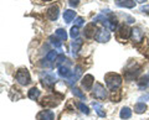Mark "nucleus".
<instances>
[{"instance_id": "nucleus-1", "label": "nucleus", "mask_w": 149, "mask_h": 120, "mask_svg": "<svg viewBox=\"0 0 149 120\" xmlns=\"http://www.w3.org/2000/svg\"><path fill=\"white\" fill-rule=\"evenodd\" d=\"M104 12L107 14V16H104V14H102V15H98L96 17L95 21L101 20V22L104 25V27H107V29L111 30V31H113L116 29V19H114V16L112 15L109 10H106Z\"/></svg>"}, {"instance_id": "nucleus-2", "label": "nucleus", "mask_w": 149, "mask_h": 120, "mask_svg": "<svg viewBox=\"0 0 149 120\" xmlns=\"http://www.w3.org/2000/svg\"><path fill=\"white\" fill-rule=\"evenodd\" d=\"M104 79H106L107 87H108L111 90L118 89L120 84H122V77L117 74V73H108V74H106Z\"/></svg>"}, {"instance_id": "nucleus-3", "label": "nucleus", "mask_w": 149, "mask_h": 120, "mask_svg": "<svg viewBox=\"0 0 149 120\" xmlns=\"http://www.w3.org/2000/svg\"><path fill=\"white\" fill-rule=\"evenodd\" d=\"M15 78L21 86H27L30 83V74L27 72V70H19L16 72Z\"/></svg>"}, {"instance_id": "nucleus-4", "label": "nucleus", "mask_w": 149, "mask_h": 120, "mask_svg": "<svg viewBox=\"0 0 149 120\" xmlns=\"http://www.w3.org/2000/svg\"><path fill=\"white\" fill-rule=\"evenodd\" d=\"M41 81H42V84L46 87H52L56 82H57V78L54 73L51 72H44L41 74Z\"/></svg>"}, {"instance_id": "nucleus-5", "label": "nucleus", "mask_w": 149, "mask_h": 120, "mask_svg": "<svg viewBox=\"0 0 149 120\" xmlns=\"http://www.w3.org/2000/svg\"><path fill=\"white\" fill-rule=\"evenodd\" d=\"M93 95L97 99H104L108 97V93H107V90L104 89V87L101 83H96L95 88H93Z\"/></svg>"}, {"instance_id": "nucleus-6", "label": "nucleus", "mask_w": 149, "mask_h": 120, "mask_svg": "<svg viewBox=\"0 0 149 120\" xmlns=\"http://www.w3.org/2000/svg\"><path fill=\"white\" fill-rule=\"evenodd\" d=\"M81 76H82V67L81 66H77L76 68H74V72H72L71 76H70L68 78H66L67 83H68V84H74V83L80 79Z\"/></svg>"}, {"instance_id": "nucleus-7", "label": "nucleus", "mask_w": 149, "mask_h": 120, "mask_svg": "<svg viewBox=\"0 0 149 120\" xmlns=\"http://www.w3.org/2000/svg\"><path fill=\"white\" fill-rule=\"evenodd\" d=\"M109 39H111V34L107 29L98 30V32H97V35H96V40L98 41V42H107V41H109Z\"/></svg>"}, {"instance_id": "nucleus-8", "label": "nucleus", "mask_w": 149, "mask_h": 120, "mask_svg": "<svg viewBox=\"0 0 149 120\" xmlns=\"http://www.w3.org/2000/svg\"><path fill=\"white\" fill-rule=\"evenodd\" d=\"M130 34H132V30L129 29V26H127V25H120V26L118 27V36H119V37L122 39V40L129 39Z\"/></svg>"}, {"instance_id": "nucleus-9", "label": "nucleus", "mask_w": 149, "mask_h": 120, "mask_svg": "<svg viewBox=\"0 0 149 120\" xmlns=\"http://www.w3.org/2000/svg\"><path fill=\"white\" fill-rule=\"evenodd\" d=\"M41 104L45 105V107H56V105L60 104V99H56L55 98V94L54 95H49L44 98V101H41Z\"/></svg>"}, {"instance_id": "nucleus-10", "label": "nucleus", "mask_w": 149, "mask_h": 120, "mask_svg": "<svg viewBox=\"0 0 149 120\" xmlns=\"http://www.w3.org/2000/svg\"><path fill=\"white\" fill-rule=\"evenodd\" d=\"M55 114L51 110H42L37 114V120H54Z\"/></svg>"}, {"instance_id": "nucleus-11", "label": "nucleus", "mask_w": 149, "mask_h": 120, "mask_svg": "<svg viewBox=\"0 0 149 120\" xmlns=\"http://www.w3.org/2000/svg\"><path fill=\"white\" fill-rule=\"evenodd\" d=\"M143 36H144V32L142 31L141 27H134L132 30V37H133V41H136V42H141Z\"/></svg>"}, {"instance_id": "nucleus-12", "label": "nucleus", "mask_w": 149, "mask_h": 120, "mask_svg": "<svg viewBox=\"0 0 149 120\" xmlns=\"http://www.w3.org/2000/svg\"><path fill=\"white\" fill-rule=\"evenodd\" d=\"M47 17L50 20H52V21L57 20V17H58V6H56V5L51 6L47 10Z\"/></svg>"}, {"instance_id": "nucleus-13", "label": "nucleus", "mask_w": 149, "mask_h": 120, "mask_svg": "<svg viewBox=\"0 0 149 120\" xmlns=\"http://www.w3.org/2000/svg\"><path fill=\"white\" fill-rule=\"evenodd\" d=\"M96 35V26L95 24H88L85 27V36L87 39H92Z\"/></svg>"}, {"instance_id": "nucleus-14", "label": "nucleus", "mask_w": 149, "mask_h": 120, "mask_svg": "<svg viewBox=\"0 0 149 120\" xmlns=\"http://www.w3.org/2000/svg\"><path fill=\"white\" fill-rule=\"evenodd\" d=\"M82 40L81 39H77V40H74L73 42L71 43V50H72V54L73 56H76V54L78 53V51H80V48L82 47Z\"/></svg>"}, {"instance_id": "nucleus-15", "label": "nucleus", "mask_w": 149, "mask_h": 120, "mask_svg": "<svg viewBox=\"0 0 149 120\" xmlns=\"http://www.w3.org/2000/svg\"><path fill=\"white\" fill-rule=\"evenodd\" d=\"M93 84V76L92 74H86L85 78L82 79V87L85 89H91Z\"/></svg>"}, {"instance_id": "nucleus-16", "label": "nucleus", "mask_w": 149, "mask_h": 120, "mask_svg": "<svg viewBox=\"0 0 149 120\" xmlns=\"http://www.w3.org/2000/svg\"><path fill=\"white\" fill-rule=\"evenodd\" d=\"M70 64H67V66H61V67H58V74L63 77V78H68L70 76H71V71H70V68H68Z\"/></svg>"}, {"instance_id": "nucleus-17", "label": "nucleus", "mask_w": 149, "mask_h": 120, "mask_svg": "<svg viewBox=\"0 0 149 120\" xmlns=\"http://www.w3.org/2000/svg\"><path fill=\"white\" fill-rule=\"evenodd\" d=\"M74 16H76V11H73V10H66L63 12V20L67 24H70L74 19Z\"/></svg>"}, {"instance_id": "nucleus-18", "label": "nucleus", "mask_w": 149, "mask_h": 120, "mask_svg": "<svg viewBox=\"0 0 149 120\" xmlns=\"http://www.w3.org/2000/svg\"><path fill=\"white\" fill-rule=\"evenodd\" d=\"M138 86H139V88H142V89L147 88V87L149 86V72L147 73V74H144L141 79L138 81Z\"/></svg>"}, {"instance_id": "nucleus-19", "label": "nucleus", "mask_w": 149, "mask_h": 120, "mask_svg": "<svg viewBox=\"0 0 149 120\" xmlns=\"http://www.w3.org/2000/svg\"><path fill=\"white\" fill-rule=\"evenodd\" d=\"M119 117L122 119H129L130 117H132V110H130L129 108H127V107L122 108V110H120V113H119Z\"/></svg>"}, {"instance_id": "nucleus-20", "label": "nucleus", "mask_w": 149, "mask_h": 120, "mask_svg": "<svg viewBox=\"0 0 149 120\" xmlns=\"http://www.w3.org/2000/svg\"><path fill=\"white\" fill-rule=\"evenodd\" d=\"M117 5L118 6H122V8H129V9H132L134 6V1H132V0H118Z\"/></svg>"}, {"instance_id": "nucleus-21", "label": "nucleus", "mask_w": 149, "mask_h": 120, "mask_svg": "<svg viewBox=\"0 0 149 120\" xmlns=\"http://www.w3.org/2000/svg\"><path fill=\"white\" fill-rule=\"evenodd\" d=\"M147 110V105L144 104V103H138L134 105V112H136L137 114H142L144 113Z\"/></svg>"}, {"instance_id": "nucleus-22", "label": "nucleus", "mask_w": 149, "mask_h": 120, "mask_svg": "<svg viewBox=\"0 0 149 120\" xmlns=\"http://www.w3.org/2000/svg\"><path fill=\"white\" fill-rule=\"evenodd\" d=\"M39 95H40V90L37 89V88H32L29 90V98L32 99V100H35L39 98Z\"/></svg>"}, {"instance_id": "nucleus-23", "label": "nucleus", "mask_w": 149, "mask_h": 120, "mask_svg": "<svg viewBox=\"0 0 149 120\" xmlns=\"http://www.w3.org/2000/svg\"><path fill=\"white\" fill-rule=\"evenodd\" d=\"M56 58H57V53H56V51H50L47 53V56H46V61L47 62H54L56 61Z\"/></svg>"}, {"instance_id": "nucleus-24", "label": "nucleus", "mask_w": 149, "mask_h": 120, "mask_svg": "<svg viewBox=\"0 0 149 120\" xmlns=\"http://www.w3.org/2000/svg\"><path fill=\"white\" fill-rule=\"evenodd\" d=\"M56 35H57L62 41H66V39H67V34H66V31H65L63 29H57L56 30Z\"/></svg>"}, {"instance_id": "nucleus-25", "label": "nucleus", "mask_w": 149, "mask_h": 120, "mask_svg": "<svg viewBox=\"0 0 149 120\" xmlns=\"http://www.w3.org/2000/svg\"><path fill=\"white\" fill-rule=\"evenodd\" d=\"M93 108H95V110H96V113L100 115V117H106V114H104V112H102V107H101V104H98V103H93Z\"/></svg>"}, {"instance_id": "nucleus-26", "label": "nucleus", "mask_w": 149, "mask_h": 120, "mask_svg": "<svg viewBox=\"0 0 149 120\" xmlns=\"http://www.w3.org/2000/svg\"><path fill=\"white\" fill-rule=\"evenodd\" d=\"M50 41H51V43H52L56 48H61L62 43H61V41H60L58 39H56V37H54V36H51V37H50Z\"/></svg>"}, {"instance_id": "nucleus-27", "label": "nucleus", "mask_w": 149, "mask_h": 120, "mask_svg": "<svg viewBox=\"0 0 149 120\" xmlns=\"http://www.w3.org/2000/svg\"><path fill=\"white\" fill-rule=\"evenodd\" d=\"M65 61H66V57H65V54H58L57 58H56L55 64H56L57 67H61V63L65 62Z\"/></svg>"}, {"instance_id": "nucleus-28", "label": "nucleus", "mask_w": 149, "mask_h": 120, "mask_svg": "<svg viewBox=\"0 0 149 120\" xmlns=\"http://www.w3.org/2000/svg\"><path fill=\"white\" fill-rule=\"evenodd\" d=\"M72 93H73V95H76V97H78V98H81V99H86L85 98V94L82 93V92L78 89V88H73L72 89Z\"/></svg>"}, {"instance_id": "nucleus-29", "label": "nucleus", "mask_w": 149, "mask_h": 120, "mask_svg": "<svg viewBox=\"0 0 149 120\" xmlns=\"http://www.w3.org/2000/svg\"><path fill=\"white\" fill-rule=\"evenodd\" d=\"M78 34H80V31H78V27L77 26H73L72 29H71V32H70V36H71L72 39H76Z\"/></svg>"}, {"instance_id": "nucleus-30", "label": "nucleus", "mask_w": 149, "mask_h": 120, "mask_svg": "<svg viewBox=\"0 0 149 120\" xmlns=\"http://www.w3.org/2000/svg\"><path fill=\"white\" fill-rule=\"evenodd\" d=\"M78 108L81 109V112H82L83 114H86V115L90 114V109H88V107H86V105L83 104V103H80V104H78Z\"/></svg>"}, {"instance_id": "nucleus-31", "label": "nucleus", "mask_w": 149, "mask_h": 120, "mask_svg": "<svg viewBox=\"0 0 149 120\" xmlns=\"http://www.w3.org/2000/svg\"><path fill=\"white\" fill-rule=\"evenodd\" d=\"M82 25H83V19H82V17H77V19H76V26L80 27Z\"/></svg>"}, {"instance_id": "nucleus-32", "label": "nucleus", "mask_w": 149, "mask_h": 120, "mask_svg": "<svg viewBox=\"0 0 149 120\" xmlns=\"http://www.w3.org/2000/svg\"><path fill=\"white\" fill-rule=\"evenodd\" d=\"M78 1H80V0H70V5L72 8H76L78 5Z\"/></svg>"}, {"instance_id": "nucleus-33", "label": "nucleus", "mask_w": 149, "mask_h": 120, "mask_svg": "<svg viewBox=\"0 0 149 120\" xmlns=\"http://www.w3.org/2000/svg\"><path fill=\"white\" fill-rule=\"evenodd\" d=\"M142 11H146V12H148V14H149V5L143 6V8H142Z\"/></svg>"}, {"instance_id": "nucleus-34", "label": "nucleus", "mask_w": 149, "mask_h": 120, "mask_svg": "<svg viewBox=\"0 0 149 120\" xmlns=\"http://www.w3.org/2000/svg\"><path fill=\"white\" fill-rule=\"evenodd\" d=\"M136 1H137V3H141V4H142V3H144V1H147V0H136Z\"/></svg>"}, {"instance_id": "nucleus-35", "label": "nucleus", "mask_w": 149, "mask_h": 120, "mask_svg": "<svg viewBox=\"0 0 149 120\" xmlns=\"http://www.w3.org/2000/svg\"><path fill=\"white\" fill-rule=\"evenodd\" d=\"M44 1H51V0H44Z\"/></svg>"}]
</instances>
